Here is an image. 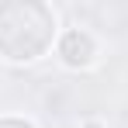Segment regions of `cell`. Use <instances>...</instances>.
Instances as JSON below:
<instances>
[{"label":"cell","instance_id":"obj_1","mask_svg":"<svg viewBox=\"0 0 128 128\" xmlns=\"http://www.w3.org/2000/svg\"><path fill=\"white\" fill-rule=\"evenodd\" d=\"M59 10L45 0H0V62L35 66L56 52Z\"/></svg>","mask_w":128,"mask_h":128},{"label":"cell","instance_id":"obj_2","mask_svg":"<svg viewBox=\"0 0 128 128\" xmlns=\"http://www.w3.org/2000/svg\"><path fill=\"white\" fill-rule=\"evenodd\" d=\"M56 62L69 69V73H86V69H94V66L100 62V56H104V45L100 38L83 28V24H69L59 31V42H56Z\"/></svg>","mask_w":128,"mask_h":128},{"label":"cell","instance_id":"obj_3","mask_svg":"<svg viewBox=\"0 0 128 128\" xmlns=\"http://www.w3.org/2000/svg\"><path fill=\"white\" fill-rule=\"evenodd\" d=\"M0 128H38V121L28 114H0Z\"/></svg>","mask_w":128,"mask_h":128},{"label":"cell","instance_id":"obj_4","mask_svg":"<svg viewBox=\"0 0 128 128\" xmlns=\"http://www.w3.org/2000/svg\"><path fill=\"white\" fill-rule=\"evenodd\" d=\"M80 128H107V121H104V118H83Z\"/></svg>","mask_w":128,"mask_h":128}]
</instances>
